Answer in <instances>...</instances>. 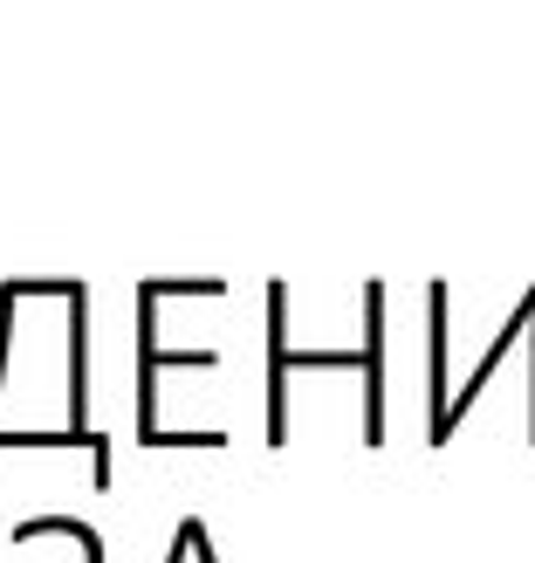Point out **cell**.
Returning a JSON list of instances; mask_svg holds the SVG:
<instances>
[{
  "label": "cell",
  "mask_w": 535,
  "mask_h": 563,
  "mask_svg": "<svg viewBox=\"0 0 535 563\" xmlns=\"http://www.w3.org/2000/svg\"><path fill=\"white\" fill-rule=\"evenodd\" d=\"M296 372H357L364 378V446L384 440V282H364V344L357 351H296L289 344V282H268V446H289V378Z\"/></svg>",
  "instance_id": "obj_1"
},
{
  "label": "cell",
  "mask_w": 535,
  "mask_h": 563,
  "mask_svg": "<svg viewBox=\"0 0 535 563\" xmlns=\"http://www.w3.org/2000/svg\"><path fill=\"white\" fill-rule=\"evenodd\" d=\"M528 433H535V323H528Z\"/></svg>",
  "instance_id": "obj_2"
}]
</instances>
